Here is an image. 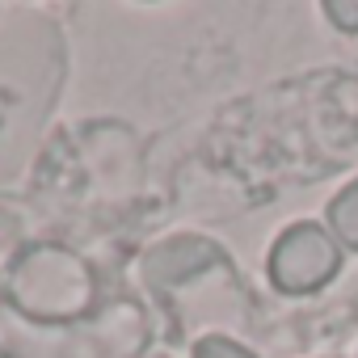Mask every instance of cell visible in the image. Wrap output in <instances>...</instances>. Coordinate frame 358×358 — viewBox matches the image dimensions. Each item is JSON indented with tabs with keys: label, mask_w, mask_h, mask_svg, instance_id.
Wrapping results in <instances>:
<instances>
[{
	"label": "cell",
	"mask_w": 358,
	"mask_h": 358,
	"mask_svg": "<svg viewBox=\"0 0 358 358\" xmlns=\"http://www.w3.org/2000/svg\"><path fill=\"white\" fill-rule=\"evenodd\" d=\"M324 228L333 232V241H337L341 249H354V253H358V177L329 203Z\"/></svg>",
	"instance_id": "3"
},
{
	"label": "cell",
	"mask_w": 358,
	"mask_h": 358,
	"mask_svg": "<svg viewBox=\"0 0 358 358\" xmlns=\"http://www.w3.org/2000/svg\"><path fill=\"white\" fill-rule=\"evenodd\" d=\"M194 358H257L253 350H245L241 341H232V337H203L199 345H194Z\"/></svg>",
	"instance_id": "4"
},
{
	"label": "cell",
	"mask_w": 358,
	"mask_h": 358,
	"mask_svg": "<svg viewBox=\"0 0 358 358\" xmlns=\"http://www.w3.org/2000/svg\"><path fill=\"white\" fill-rule=\"evenodd\" d=\"M215 262H220V249L211 241H203V236H177V241H164L160 249L148 253L143 274L156 287H173V282H182V278L203 274Z\"/></svg>",
	"instance_id": "2"
},
{
	"label": "cell",
	"mask_w": 358,
	"mask_h": 358,
	"mask_svg": "<svg viewBox=\"0 0 358 358\" xmlns=\"http://www.w3.org/2000/svg\"><path fill=\"white\" fill-rule=\"evenodd\" d=\"M324 17L341 34H354L358 30V0H324Z\"/></svg>",
	"instance_id": "5"
},
{
	"label": "cell",
	"mask_w": 358,
	"mask_h": 358,
	"mask_svg": "<svg viewBox=\"0 0 358 358\" xmlns=\"http://www.w3.org/2000/svg\"><path fill=\"white\" fill-rule=\"evenodd\" d=\"M341 270V245L324 224H291L270 249V282L287 295H312Z\"/></svg>",
	"instance_id": "1"
}]
</instances>
